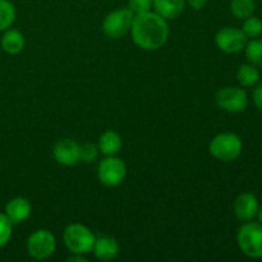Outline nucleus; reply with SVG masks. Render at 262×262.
Instances as JSON below:
<instances>
[{
  "label": "nucleus",
  "instance_id": "nucleus-20",
  "mask_svg": "<svg viewBox=\"0 0 262 262\" xmlns=\"http://www.w3.org/2000/svg\"><path fill=\"white\" fill-rule=\"evenodd\" d=\"M245 53L250 64L257 67V68L262 67V40L253 38L252 41L246 43Z\"/></svg>",
  "mask_w": 262,
  "mask_h": 262
},
{
  "label": "nucleus",
  "instance_id": "nucleus-25",
  "mask_svg": "<svg viewBox=\"0 0 262 262\" xmlns=\"http://www.w3.org/2000/svg\"><path fill=\"white\" fill-rule=\"evenodd\" d=\"M253 102L258 109L262 110V84L256 87L253 91Z\"/></svg>",
  "mask_w": 262,
  "mask_h": 262
},
{
  "label": "nucleus",
  "instance_id": "nucleus-15",
  "mask_svg": "<svg viewBox=\"0 0 262 262\" xmlns=\"http://www.w3.org/2000/svg\"><path fill=\"white\" fill-rule=\"evenodd\" d=\"M0 43H2V49L5 53L15 55V54H19L25 48V36L18 30H9L8 28L3 35Z\"/></svg>",
  "mask_w": 262,
  "mask_h": 262
},
{
  "label": "nucleus",
  "instance_id": "nucleus-22",
  "mask_svg": "<svg viewBox=\"0 0 262 262\" xmlns=\"http://www.w3.org/2000/svg\"><path fill=\"white\" fill-rule=\"evenodd\" d=\"M242 31L247 37H258L262 35V20L257 17H252V15L246 18L243 22Z\"/></svg>",
  "mask_w": 262,
  "mask_h": 262
},
{
  "label": "nucleus",
  "instance_id": "nucleus-21",
  "mask_svg": "<svg viewBox=\"0 0 262 262\" xmlns=\"http://www.w3.org/2000/svg\"><path fill=\"white\" fill-rule=\"evenodd\" d=\"M100 154L99 146L95 143L79 145V161L84 164H92L97 160Z\"/></svg>",
  "mask_w": 262,
  "mask_h": 262
},
{
  "label": "nucleus",
  "instance_id": "nucleus-4",
  "mask_svg": "<svg viewBox=\"0 0 262 262\" xmlns=\"http://www.w3.org/2000/svg\"><path fill=\"white\" fill-rule=\"evenodd\" d=\"M237 242L241 251L251 258H262V224L247 222L238 229Z\"/></svg>",
  "mask_w": 262,
  "mask_h": 262
},
{
  "label": "nucleus",
  "instance_id": "nucleus-18",
  "mask_svg": "<svg viewBox=\"0 0 262 262\" xmlns=\"http://www.w3.org/2000/svg\"><path fill=\"white\" fill-rule=\"evenodd\" d=\"M255 9V0H232L230 3V12L238 19H246L251 17Z\"/></svg>",
  "mask_w": 262,
  "mask_h": 262
},
{
  "label": "nucleus",
  "instance_id": "nucleus-24",
  "mask_svg": "<svg viewBox=\"0 0 262 262\" xmlns=\"http://www.w3.org/2000/svg\"><path fill=\"white\" fill-rule=\"evenodd\" d=\"M151 8H152V0H128V9L135 15L150 12Z\"/></svg>",
  "mask_w": 262,
  "mask_h": 262
},
{
  "label": "nucleus",
  "instance_id": "nucleus-2",
  "mask_svg": "<svg viewBox=\"0 0 262 262\" xmlns=\"http://www.w3.org/2000/svg\"><path fill=\"white\" fill-rule=\"evenodd\" d=\"M243 150V143L239 136L232 132L219 133L211 140L209 151L215 159L224 163L235 160L241 156Z\"/></svg>",
  "mask_w": 262,
  "mask_h": 262
},
{
  "label": "nucleus",
  "instance_id": "nucleus-11",
  "mask_svg": "<svg viewBox=\"0 0 262 262\" xmlns=\"http://www.w3.org/2000/svg\"><path fill=\"white\" fill-rule=\"evenodd\" d=\"M258 201L255 194L250 192L241 193L234 201V214L241 222H250L257 215Z\"/></svg>",
  "mask_w": 262,
  "mask_h": 262
},
{
  "label": "nucleus",
  "instance_id": "nucleus-10",
  "mask_svg": "<svg viewBox=\"0 0 262 262\" xmlns=\"http://www.w3.org/2000/svg\"><path fill=\"white\" fill-rule=\"evenodd\" d=\"M54 159L63 166H72L79 161V145L74 140L64 138L58 141L53 150Z\"/></svg>",
  "mask_w": 262,
  "mask_h": 262
},
{
  "label": "nucleus",
  "instance_id": "nucleus-27",
  "mask_svg": "<svg viewBox=\"0 0 262 262\" xmlns=\"http://www.w3.org/2000/svg\"><path fill=\"white\" fill-rule=\"evenodd\" d=\"M67 261H68V262H73V261L86 262L87 260L83 257V255H76V253H73V256H72V257H68V260H67Z\"/></svg>",
  "mask_w": 262,
  "mask_h": 262
},
{
  "label": "nucleus",
  "instance_id": "nucleus-9",
  "mask_svg": "<svg viewBox=\"0 0 262 262\" xmlns=\"http://www.w3.org/2000/svg\"><path fill=\"white\" fill-rule=\"evenodd\" d=\"M247 38L242 30L234 27H224L216 33L215 42L219 50L227 54H234L245 50Z\"/></svg>",
  "mask_w": 262,
  "mask_h": 262
},
{
  "label": "nucleus",
  "instance_id": "nucleus-3",
  "mask_svg": "<svg viewBox=\"0 0 262 262\" xmlns=\"http://www.w3.org/2000/svg\"><path fill=\"white\" fill-rule=\"evenodd\" d=\"M95 235L86 225L74 224L68 225L63 232V241L66 247L76 255H86L94 248Z\"/></svg>",
  "mask_w": 262,
  "mask_h": 262
},
{
  "label": "nucleus",
  "instance_id": "nucleus-8",
  "mask_svg": "<svg viewBox=\"0 0 262 262\" xmlns=\"http://www.w3.org/2000/svg\"><path fill=\"white\" fill-rule=\"evenodd\" d=\"M217 106L224 112L237 114L245 112L248 105V96L246 91L239 87H224L215 95Z\"/></svg>",
  "mask_w": 262,
  "mask_h": 262
},
{
  "label": "nucleus",
  "instance_id": "nucleus-12",
  "mask_svg": "<svg viewBox=\"0 0 262 262\" xmlns=\"http://www.w3.org/2000/svg\"><path fill=\"white\" fill-rule=\"evenodd\" d=\"M32 205L25 197H14L5 205L4 214L9 217L10 222L14 224H20L31 216Z\"/></svg>",
  "mask_w": 262,
  "mask_h": 262
},
{
  "label": "nucleus",
  "instance_id": "nucleus-13",
  "mask_svg": "<svg viewBox=\"0 0 262 262\" xmlns=\"http://www.w3.org/2000/svg\"><path fill=\"white\" fill-rule=\"evenodd\" d=\"M92 251H94L95 256L99 260L110 261L117 257L120 251V247L115 238L109 237V235H99V237L95 238Z\"/></svg>",
  "mask_w": 262,
  "mask_h": 262
},
{
  "label": "nucleus",
  "instance_id": "nucleus-7",
  "mask_svg": "<svg viewBox=\"0 0 262 262\" xmlns=\"http://www.w3.org/2000/svg\"><path fill=\"white\" fill-rule=\"evenodd\" d=\"M56 241L53 233L46 229H38L30 235L27 241V252L33 260L42 261L51 257L55 252Z\"/></svg>",
  "mask_w": 262,
  "mask_h": 262
},
{
  "label": "nucleus",
  "instance_id": "nucleus-16",
  "mask_svg": "<svg viewBox=\"0 0 262 262\" xmlns=\"http://www.w3.org/2000/svg\"><path fill=\"white\" fill-rule=\"evenodd\" d=\"M122 137L115 130H106L102 133L99 138V143H97L100 152L104 154L105 156L117 155L122 148Z\"/></svg>",
  "mask_w": 262,
  "mask_h": 262
},
{
  "label": "nucleus",
  "instance_id": "nucleus-14",
  "mask_svg": "<svg viewBox=\"0 0 262 262\" xmlns=\"http://www.w3.org/2000/svg\"><path fill=\"white\" fill-rule=\"evenodd\" d=\"M152 8L164 19H176L183 13L186 0H152Z\"/></svg>",
  "mask_w": 262,
  "mask_h": 262
},
{
  "label": "nucleus",
  "instance_id": "nucleus-19",
  "mask_svg": "<svg viewBox=\"0 0 262 262\" xmlns=\"http://www.w3.org/2000/svg\"><path fill=\"white\" fill-rule=\"evenodd\" d=\"M15 7L9 0H0V31L12 27L15 20Z\"/></svg>",
  "mask_w": 262,
  "mask_h": 262
},
{
  "label": "nucleus",
  "instance_id": "nucleus-6",
  "mask_svg": "<svg viewBox=\"0 0 262 262\" xmlns=\"http://www.w3.org/2000/svg\"><path fill=\"white\" fill-rule=\"evenodd\" d=\"M127 176V168L122 159L117 156H106L97 166V178L104 186L118 187L123 183Z\"/></svg>",
  "mask_w": 262,
  "mask_h": 262
},
{
  "label": "nucleus",
  "instance_id": "nucleus-5",
  "mask_svg": "<svg viewBox=\"0 0 262 262\" xmlns=\"http://www.w3.org/2000/svg\"><path fill=\"white\" fill-rule=\"evenodd\" d=\"M133 17L135 14L128 8L113 10L102 20V31L113 40L124 37L132 27Z\"/></svg>",
  "mask_w": 262,
  "mask_h": 262
},
{
  "label": "nucleus",
  "instance_id": "nucleus-1",
  "mask_svg": "<svg viewBox=\"0 0 262 262\" xmlns=\"http://www.w3.org/2000/svg\"><path fill=\"white\" fill-rule=\"evenodd\" d=\"M130 35L133 42L142 50H159L169 38L168 22L151 10L142 14H136L133 17Z\"/></svg>",
  "mask_w": 262,
  "mask_h": 262
},
{
  "label": "nucleus",
  "instance_id": "nucleus-23",
  "mask_svg": "<svg viewBox=\"0 0 262 262\" xmlns=\"http://www.w3.org/2000/svg\"><path fill=\"white\" fill-rule=\"evenodd\" d=\"M13 233V223L5 214L0 212V248L8 245V242L12 238Z\"/></svg>",
  "mask_w": 262,
  "mask_h": 262
},
{
  "label": "nucleus",
  "instance_id": "nucleus-26",
  "mask_svg": "<svg viewBox=\"0 0 262 262\" xmlns=\"http://www.w3.org/2000/svg\"><path fill=\"white\" fill-rule=\"evenodd\" d=\"M186 3L193 10H201L206 7L207 0H186Z\"/></svg>",
  "mask_w": 262,
  "mask_h": 262
},
{
  "label": "nucleus",
  "instance_id": "nucleus-17",
  "mask_svg": "<svg viewBox=\"0 0 262 262\" xmlns=\"http://www.w3.org/2000/svg\"><path fill=\"white\" fill-rule=\"evenodd\" d=\"M237 78L239 83L245 87H253L260 81V72L257 67L252 64H243L237 72Z\"/></svg>",
  "mask_w": 262,
  "mask_h": 262
},
{
  "label": "nucleus",
  "instance_id": "nucleus-28",
  "mask_svg": "<svg viewBox=\"0 0 262 262\" xmlns=\"http://www.w3.org/2000/svg\"><path fill=\"white\" fill-rule=\"evenodd\" d=\"M257 216H258V223L262 224V206L258 209V212H257Z\"/></svg>",
  "mask_w": 262,
  "mask_h": 262
}]
</instances>
